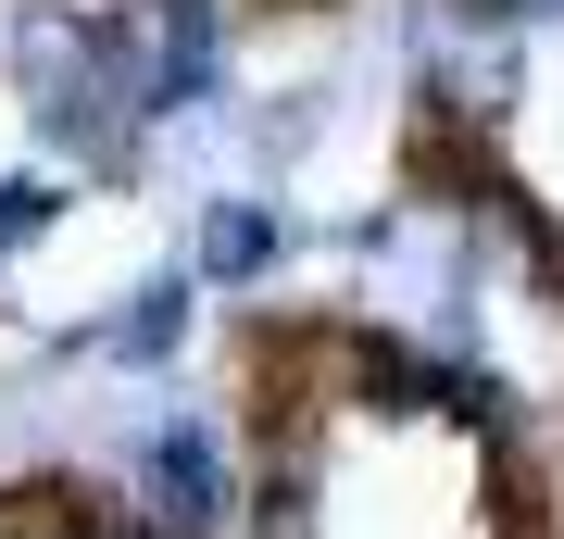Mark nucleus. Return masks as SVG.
<instances>
[{"label": "nucleus", "mask_w": 564, "mask_h": 539, "mask_svg": "<svg viewBox=\"0 0 564 539\" xmlns=\"http://www.w3.org/2000/svg\"><path fill=\"white\" fill-rule=\"evenodd\" d=\"M0 88H13L39 163H63L88 188H126L163 139L139 13H113V0H13L0 13Z\"/></svg>", "instance_id": "nucleus-1"}, {"label": "nucleus", "mask_w": 564, "mask_h": 539, "mask_svg": "<svg viewBox=\"0 0 564 539\" xmlns=\"http://www.w3.org/2000/svg\"><path fill=\"white\" fill-rule=\"evenodd\" d=\"M113 489H126V515H151L163 539H239V515H251V452H239L226 414L163 401V414H139Z\"/></svg>", "instance_id": "nucleus-2"}, {"label": "nucleus", "mask_w": 564, "mask_h": 539, "mask_svg": "<svg viewBox=\"0 0 564 539\" xmlns=\"http://www.w3.org/2000/svg\"><path fill=\"white\" fill-rule=\"evenodd\" d=\"M151 51V126H214L239 100V13L251 0H126Z\"/></svg>", "instance_id": "nucleus-3"}, {"label": "nucleus", "mask_w": 564, "mask_h": 539, "mask_svg": "<svg viewBox=\"0 0 564 539\" xmlns=\"http://www.w3.org/2000/svg\"><path fill=\"white\" fill-rule=\"evenodd\" d=\"M289 251H302V214L276 201V176H239V188L188 201V277H202L214 301H239V314L289 277Z\"/></svg>", "instance_id": "nucleus-4"}, {"label": "nucleus", "mask_w": 564, "mask_h": 539, "mask_svg": "<svg viewBox=\"0 0 564 539\" xmlns=\"http://www.w3.org/2000/svg\"><path fill=\"white\" fill-rule=\"evenodd\" d=\"M202 277L188 263H151V277H126L101 314H88V364H113V377H176L188 339H202Z\"/></svg>", "instance_id": "nucleus-5"}, {"label": "nucleus", "mask_w": 564, "mask_h": 539, "mask_svg": "<svg viewBox=\"0 0 564 539\" xmlns=\"http://www.w3.org/2000/svg\"><path fill=\"white\" fill-rule=\"evenodd\" d=\"M63 214H76V176H63V163H13V176H0V277H13L25 251H51Z\"/></svg>", "instance_id": "nucleus-6"}, {"label": "nucleus", "mask_w": 564, "mask_h": 539, "mask_svg": "<svg viewBox=\"0 0 564 539\" xmlns=\"http://www.w3.org/2000/svg\"><path fill=\"white\" fill-rule=\"evenodd\" d=\"M239 139H251V176H289V163L326 139V88H276V100H251Z\"/></svg>", "instance_id": "nucleus-7"}, {"label": "nucleus", "mask_w": 564, "mask_h": 539, "mask_svg": "<svg viewBox=\"0 0 564 539\" xmlns=\"http://www.w3.org/2000/svg\"><path fill=\"white\" fill-rule=\"evenodd\" d=\"M426 13L477 25V39H540V0H426Z\"/></svg>", "instance_id": "nucleus-8"}, {"label": "nucleus", "mask_w": 564, "mask_h": 539, "mask_svg": "<svg viewBox=\"0 0 564 539\" xmlns=\"http://www.w3.org/2000/svg\"><path fill=\"white\" fill-rule=\"evenodd\" d=\"M540 440H552V489H564V401H552V427H540Z\"/></svg>", "instance_id": "nucleus-9"}, {"label": "nucleus", "mask_w": 564, "mask_h": 539, "mask_svg": "<svg viewBox=\"0 0 564 539\" xmlns=\"http://www.w3.org/2000/svg\"><path fill=\"white\" fill-rule=\"evenodd\" d=\"M540 25H564V0H540Z\"/></svg>", "instance_id": "nucleus-10"}, {"label": "nucleus", "mask_w": 564, "mask_h": 539, "mask_svg": "<svg viewBox=\"0 0 564 539\" xmlns=\"http://www.w3.org/2000/svg\"><path fill=\"white\" fill-rule=\"evenodd\" d=\"M552 539H564V527H552Z\"/></svg>", "instance_id": "nucleus-11"}]
</instances>
